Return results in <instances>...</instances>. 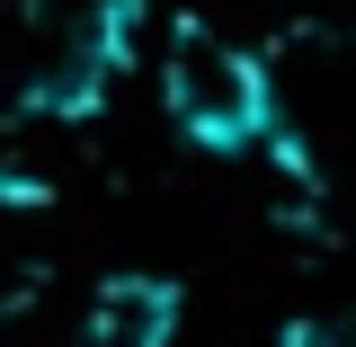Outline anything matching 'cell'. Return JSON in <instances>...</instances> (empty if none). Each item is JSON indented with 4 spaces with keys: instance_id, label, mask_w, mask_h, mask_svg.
Here are the masks:
<instances>
[{
    "instance_id": "cell-1",
    "label": "cell",
    "mask_w": 356,
    "mask_h": 347,
    "mask_svg": "<svg viewBox=\"0 0 356 347\" xmlns=\"http://www.w3.org/2000/svg\"><path fill=\"white\" fill-rule=\"evenodd\" d=\"M161 116L214 161L267 152V134L285 125L276 63L250 36L214 27V18H170V36H161Z\"/></svg>"
},
{
    "instance_id": "cell-2",
    "label": "cell",
    "mask_w": 356,
    "mask_h": 347,
    "mask_svg": "<svg viewBox=\"0 0 356 347\" xmlns=\"http://www.w3.org/2000/svg\"><path fill=\"white\" fill-rule=\"evenodd\" d=\"M178 321H187V294H178V276H107L89 312L72 321V339L63 347H178Z\"/></svg>"
},
{
    "instance_id": "cell-3",
    "label": "cell",
    "mask_w": 356,
    "mask_h": 347,
    "mask_svg": "<svg viewBox=\"0 0 356 347\" xmlns=\"http://www.w3.org/2000/svg\"><path fill=\"white\" fill-rule=\"evenodd\" d=\"M276 347H356V303H321V312H294Z\"/></svg>"
}]
</instances>
